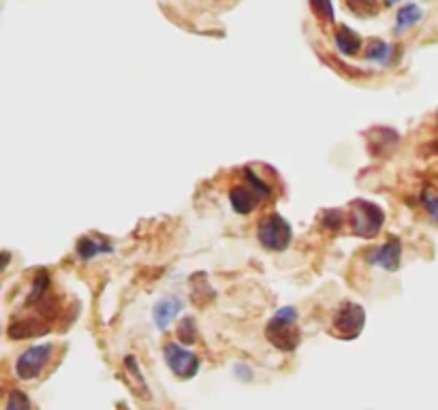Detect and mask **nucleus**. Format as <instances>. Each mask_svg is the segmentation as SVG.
<instances>
[{
	"instance_id": "f257e3e1",
	"label": "nucleus",
	"mask_w": 438,
	"mask_h": 410,
	"mask_svg": "<svg viewBox=\"0 0 438 410\" xmlns=\"http://www.w3.org/2000/svg\"><path fill=\"white\" fill-rule=\"evenodd\" d=\"M272 197V186L253 169L242 171V182L229 191V201L238 214H250Z\"/></svg>"
},
{
	"instance_id": "f03ea898",
	"label": "nucleus",
	"mask_w": 438,
	"mask_h": 410,
	"mask_svg": "<svg viewBox=\"0 0 438 410\" xmlns=\"http://www.w3.org/2000/svg\"><path fill=\"white\" fill-rule=\"evenodd\" d=\"M265 338L269 340V344L284 353L296 351L302 340V332L298 327V310L291 306L280 308L265 327Z\"/></svg>"
},
{
	"instance_id": "7ed1b4c3",
	"label": "nucleus",
	"mask_w": 438,
	"mask_h": 410,
	"mask_svg": "<svg viewBox=\"0 0 438 410\" xmlns=\"http://www.w3.org/2000/svg\"><path fill=\"white\" fill-rule=\"evenodd\" d=\"M351 229L355 235L363 237V239H372L379 235V231L383 229L385 222V214L379 205L370 203V201H353L351 203Z\"/></svg>"
},
{
	"instance_id": "20e7f679",
	"label": "nucleus",
	"mask_w": 438,
	"mask_h": 410,
	"mask_svg": "<svg viewBox=\"0 0 438 410\" xmlns=\"http://www.w3.org/2000/svg\"><path fill=\"white\" fill-rule=\"evenodd\" d=\"M257 237L263 248L272 253H282L288 248L291 239H293V229L280 214H267L261 218L257 227Z\"/></svg>"
},
{
	"instance_id": "39448f33",
	"label": "nucleus",
	"mask_w": 438,
	"mask_h": 410,
	"mask_svg": "<svg viewBox=\"0 0 438 410\" xmlns=\"http://www.w3.org/2000/svg\"><path fill=\"white\" fill-rule=\"evenodd\" d=\"M363 325H366V310L359 303L344 301L331 320V334L340 340H355L363 332Z\"/></svg>"
},
{
	"instance_id": "423d86ee",
	"label": "nucleus",
	"mask_w": 438,
	"mask_h": 410,
	"mask_svg": "<svg viewBox=\"0 0 438 410\" xmlns=\"http://www.w3.org/2000/svg\"><path fill=\"white\" fill-rule=\"evenodd\" d=\"M54 357V344L45 342V344H35L28 346L16 361V374L20 380H35L39 378L45 368L49 366Z\"/></svg>"
},
{
	"instance_id": "0eeeda50",
	"label": "nucleus",
	"mask_w": 438,
	"mask_h": 410,
	"mask_svg": "<svg viewBox=\"0 0 438 410\" xmlns=\"http://www.w3.org/2000/svg\"><path fill=\"white\" fill-rule=\"evenodd\" d=\"M163 355H165V361H167V368L180 378V380H190L197 376L199 368H201V359L184 349L180 342H167L165 349H163Z\"/></svg>"
},
{
	"instance_id": "6e6552de",
	"label": "nucleus",
	"mask_w": 438,
	"mask_h": 410,
	"mask_svg": "<svg viewBox=\"0 0 438 410\" xmlns=\"http://www.w3.org/2000/svg\"><path fill=\"white\" fill-rule=\"evenodd\" d=\"M363 259H366L370 265L381 267L385 272H396L402 261V243L398 237H389L385 243L368 248L366 253H363Z\"/></svg>"
},
{
	"instance_id": "1a4fd4ad",
	"label": "nucleus",
	"mask_w": 438,
	"mask_h": 410,
	"mask_svg": "<svg viewBox=\"0 0 438 410\" xmlns=\"http://www.w3.org/2000/svg\"><path fill=\"white\" fill-rule=\"evenodd\" d=\"M180 310H182V299L180 297H176V295L163 297L152 310V316H154V322H157L159 330H167V327L176 320V316L180 314Z\"/></svg>"
},
{
	"instance_id": "9d476101",
	"label": "nucleus",
	"mask_w": 438,
	"mask_h": 410,
	"mask_svg": "<svg viewBox=\"0 0 438 410\" xmlns=\"http://www.w3.org/2000/svg\"><path fill=\"white\" fill-rule=\"evenodd\" d=\"M334 43H336V49L342 56H357L359 49H361L359 35L355 30H351L348 26H338V30L334 35Z\"/></svg>"
},
{
	"instance_id": "9b49d317",
	"label": "nucleus",
	"mask_w": 438,
	"mask_h": 410,
	"mask_svg": "<svg viewBox=\"0 0 438 410\" xmlns=\"http://www.w3.org/2000/svg\"><path fill=\"white\" fill-rule=\"evenodd\" d=\"M421 20H423V9L417 3H408V5L400 7V11L396 13V35H402V32L410 30Z\"/></svg>"
},
{
	"instance_id": "f8f14e48",
	"label": "nucleus",
	"mask_w": 438,
	"mask_h": 410,
	"mask_svg": "<svg viewBox=\"0 0 438 410\" xmlns=\"http://www.w3.org/2000/svg\"><path fill=\"white\" fill-rule=\"evenodd\" d=\"M391 56H394V47L383 39H370L366 49H363V58L375 64H389Z\"/></svg>"
},
{
	"instance_id": "ddd939ff",
	"label": "nucleus",
	"mask_w": 438,
	"mask_h": 410,
	"mask_svg": "<svg viewBox=\"0 0 438 410\" xmlns=\"http://www.w3.org/2000/svg\"><path fill=\"white\" fill-rule=\"evenodd\" d=\"M346 9L363 20H370L381 11V3L379 0H346Z\"/></svg>"
},
{
	"instance_id": "4468645a",
	"label": "nucleus",
	"mask_w": 438,
	"mask_h": 410,
	"mask_svg": "<svg viewBox=\"0 0 438 410\" xmlns=\"http://www.w3.org/2000/svg\"><path fill=\"white\" fill-rule=\"evenodd\" d=\"M114 246L111 243H97L92 237H82L80 243H78V257L88 261L92 257H97L99 253H111Z\"/></svg>"
},
{
	"instance_id": "2eb2a0df",
	"label": "nucleus",
	"mask_w": 438,
	"mask_h": 410,
	"mask_svg": "<svg viewBox=\"0 0 438 410\" xmlns=\"http://www.w3.org/2000/svg\"><path fill=\"white\" fill-rule=\"evenodd\" d=\"M312 13L317 16L319 22H323L325 26L336 22V13H334V3L331 0H308Z\"/></svg>"
},
{
	"instance_id": "dca6fc26",
	"label": "nucleus",
	"mask_w": 438,
	"mask_h": 410,
	"mask_svg": "<svg viewBox=\"0 0 438 410\" xmlns=\"http://www.w3.org/2000/svg\"><path fill=\"white\" fill-rule=\"evenodd\" d=\"M421 205L427 212L430 220L434 224H438V193L432 186H425L423 188V193H421Z\"/></svg>"
},
{
	"instance_id": "f3484780",
	"label": "nucleus",
	"mask_w": 438,
	"mask_h": 410,
	"mask_svg": "<svg viewBox=\"0 0 438 410\" xmlns=\"http://www.w3.org/2000/svg\"><path fill=\"white\" fill-rule=\"evenodd\" d=\"M178 340L182 342V344H193L195 340H197V325H195V318L193 316H186V318H182V322L178 325Z\"/></svg>"
},
{
	"instance_id": "a211bd4d",
	"label": "nucleus",
	"mask_w": 438,
	"mask_h": 410,
	"mask_svg": "<svg viewBox=\"0 0 438 410\" xmlns=\"http://www.w3.org/2000/svg\"><path fill=\"white\" fill-rule=\"evenodd\" d=\"M5 410H32V404H30V399L24 391L16 389V391L9 393Z\"/></svg>"
},
{
	"instance_id": "6ab92c4d",
	"label": "nucleus",
	"mask_w": 438,
	"mask_h": 410,
	"mask_svg": "<svg viewBox=\"0 0 438 410\" xmlns=\"http://www.w3.org/2000/svg\"><path fill=\"white\" fill-rule=\"evenodd\" d=\"M342 222H344V214L338 212V210H329V212H325V216H323V227H325V229L336 231V229L342 227Z\"/></svg>"
},
{
	"instance_id": "aec40b11",
	"label": "nucleus",
	"mask_w": 438,
	"mask_h": 410,
	"mask_svg": "<svg viewBox=\"0 0 438 410\" xmlns=\"http://www.w3.org/2000/svg\"><path fill=\"white\" fill-rule=\"evenodd\" d=\"M383 3H385L387 7H391V5H396V3H400V0H383Z\"/></svg>"
}]
</instances>
